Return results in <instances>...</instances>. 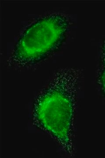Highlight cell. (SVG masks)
Segmentation results:
<instances>
[{"instance_id":"7a4b0ae2","label":"cell","mask_w":105,"mask_h":158,"mask_svg":"<svg viewBox=\"0 0 105 158\" xmlns=\"http://www.w3.org/2000/svg\"><path fill=\"white\" fill-rule=\"evenodd\" d=\"M67 26L65 18L59 15H51L38 20L22 35L12 54V60L21 65L39 61L60 43Z\"/></svg>"},{"instance_id":"6da1fadb","label":"cell","mask_w":105,"mask_h":158,"mask_svg":"<svg viewBox=\"0 0 105 158\" xmlns=\"http://www.w3.org/2000/svg\"><path fill=\"white\" fill-rule=\"evenodd\" d=\"M79 72L64 69L55 76L34 104L33 122L67 153H74L73 123Z\"/></svg>"}]
</instances>
